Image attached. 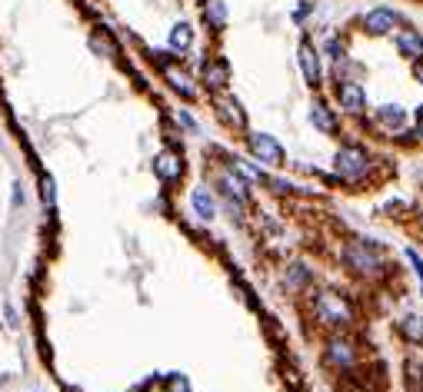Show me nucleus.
<instances>
[{
    "label": "nucleus",
    "mask_w": 423,
    "mask_h": 392,
    "mask_svg": "<svg viewBox=\"0 0 423 392\" xmlns=\"http://www.w3.org/2000/svg\"><path fill=\"white\" fill-rule=\"evenodd\" d=\"M3 382H7V375H0V386H3Z\"/></svg>",
    "instance_id": "33"
},
{
    "label": "nucleus",
    "mask_w": 423,
    "mask_h": 392,
    "mask_svg": "<svg viewBox=\"0 0 423 392\" xmlns=\"http://www.w3.org/2000/svg\"><path fill=\"white\" fill-rule=\"evenodd\" d=\"M413 74H417V80H420V83H423V60H420V63H417V67H413Z\"/></svg>",
    "instance_id": "31"
},
{
    "label": "nucleus",
    "mask_w": 423,
    "mask_h": 392,
    "mask_svg": "<svg viewBox=\"0 0 423 392\" xmlns=\"http://www.w3.org/2000/svg\"><path fill=\"white\" fill-rule=\"evenodd\" d=\"M164 392H190V382H187V375L173 373L164 379Z\"/></svg>",
    "instance_id": "25"
},
{
    "label": "nucleus",
    "mask_w": 423,
    "mask_h": 392,
    "mask_svg": "<svg viewBox=\"0 0 423 392\" xmlns=\"http://www.w3.org/2000/svg\"><path fill=\"white\" fill-rule=\"evenodd\" d=\"M313 309H317L320 322H327V326H350V322H353V309H350V302H346L340 293H333V289L317 293Z\"/></svg>",
    "instance_id": "2"
},
{
    "label": "nucleus",
    "mask_w": 423,
    "mask_h": 392,
    "mask_svg": "<svg viewBox=\"0 0 423 392\" xmlns=\"http://www.w3.org/2000/svg\"><path fill=\"white\" fill-rule=\"evenodd\" d=\"M40 196H43V203L54 206V180H50V176H43V183H40Z\"/></svg>",
    "instance_id": "26"
},
{
    "label": "nucleus",
    "mask_w": 423,
    "mask_h": 392,
    "mask_svg": "<svg viewBox=\"0 0 423 392\" xmlns=\"http://www.w3.org/2000/svg\"><path fill=\"white\" fill-rule=\"evenodd\" d=\"M250 149L253 156L267 167H280L284 163V147L270 136V133H250Z\"/></svg>",
    "instance_id": "5"
},
{
    "label": "nucleus",
    "mask_w": 423,
    "mask_h": 392,
    "mask_svg": "<svg viewBox=\"0 0 423 392\" xmlns=\"http://www.w3.org/2000/svg\"><path fill=\"white\" fill-rule=\"evenodd\" d=\"M227 80H230V67H227L224 60H207V63H204V83H207L210 90H224Z\"/></svg>",
    "instance_id": "12"
},
{
    "label": "nucleus",
    "mask_w": 423,
    "mask_h": 392,
    "mask_svg": "<svg viewBox=\"0 0 423 392\" xmlns=\"http://www.w3.org/2000/svg\"><path fill=\"white\" fill-rule=\"evenodd\" d=\"M193 47V27L190 23H177L170 30V50H177V54H187Z\"/></svg>",
    "instance_id": "17"
},
{
    "label": "nucleus",
    "mask_w": 423,
    "mask_h": 392,
    "mask_svg": "<svg viewBox=\"0 0 423 392\" xmlns=\"http://www.w3.org/2000/svg\"><path fill=\"white\" fill-rule=\"evenodd\" d=\"M397 43H400V50H404L406 56H417V60L423 56V40L417 37L413 30H404V34L397 37Z\"/></svg>",
    "instance_id": "21"
},
{
    "label": "nucleus",
    "mask_w": 423,
    "mask_h": 392,
    "mask_svg": "<svg viewBox=\"0 0 423 392\" xmlns=\"http://www.w3.org/2000/svg\"><path fill=\"white\" fill-rule=\"evenodd\" d=\"M327 54L333 56V60H344V43H340L337 37H330L327 40Z\"/></svg>",
    "instance_id": "27"
},
{
    "label": "nucleus",
    "mask_w": 423,
    "mask_h": 392,
    "mask_svg": "<svg viewBox=\"0 0 423 392\" xmlns=\"http://www.w3.org/2000/svg\"><path fill=\"white\" fill-rule=\"evenodd\" d=\"M14 206H23V187L14 183Z\"/></svg>",
    "instance_id": "30"
},
{
    "label": "nucleus",
    "mask_w": 423,
    "mask_h": 392,
    "mask_svg": "<svg viewBox=\"0 0 423 392\" xmlns=\"http://www.w3.org/2000/svg\"><path fill=\"white\" fill-rule=\"evenodd\" d=\"M90 50L100 54V56H117L120 54V50H117V43H114V37H110L107 30H94V34H90Z\"/></svg>",
    "instance_id": "18"
},
{
    "label": "nucleus",
    "mask_w": 423,
    "mask_h": 392,
    "mask_svg": "<svg viewBox=\"0 0 423 392\" xmlns=\"http://www.w3.org/2000/svg\"><path fill=\"white\" fill-rule=\"evenodd\" d=\"M160 74H164V80L170 83V90H177L184 100H193V96H197V83H193V76L187 74L184 67H177L173 60H160Z\"/></svg>",
    "instance_id": "4"
},
{
    "label": "nucleus",
    "mask_w": 423,
    "mask_h": 392,
    "mask_svg": "<svg viewBox=\"0 0 423 392\" xmlns=\"http://www.w3.org/2000/svg\"><path fill=\"white\" fill-rule=\"evenodd\" d=\"M310 120H313V127L320 133H337V116H333V110H330L327 103H320V100L310 107Z\"/></svg>",
    "instance_id": "14"
},
{
    "label": "nucleus",
    "mask_w": 423,
    "mask_h": 392,
    "mask_svg": "<svg viewBox=\"0 0 423 392\" xmlns=\"http://www.w3.org/2000/svg\"><path fill=\"white\" fill-rule=\"evenodd\" d=\"M400 333H404L410 342H423V316L410 313V316L400 319Z\"/></svg>",
    "instance_id": "20"
},
{
    "label": "nucleus",
    "mask_w": 423,
    "mask_h": 392,
    "mask_svg": "<svg viewBox=\"0 0 423 392\" xmlns=\"http://www.w3.org/2000/svg\"><path fill=\"white\" fill-rule=\"evenodd\" d=\"M417 133H420V140H423V113H420V123H417Z\"/></svg>",
    "instance_id": "32"
},
{
    "label": "nucleus",
    "mask_w": 423,
    "mask_h": 392,
    "mask_svg": "<svg viewBox=\"0 0 423 392\" xmlns=\"http://www.w3.org/2000/svg\"><path fill=\"white\" fill-rule=\"evenodd\" d=\"M300 70H304L310 87H320V56H317L310 40H300Z\"/></svg>",
    "instance_id": "8"
},
{
    "label": "nucleus",
    "mask_w": 423,
    "mask_h": 392,
    "mask_svg": "<svg viewBox=\"0 0 423 392\" xmlns=\"http://www.w3.org/2000/svg\"><path fill=\"white\" fill-rule=\"evenodd\" d=\"M180 123H184L187 130H193V133H197V120H193L190 113H184V110H180Z\"/></svg>",
    "instance_id": "29"
},
{
    "label": "nucleus",
    "mask_w": 423,
    "mask_h": 392,
    "mask_svg": "<svg viewBox=\"0 0 423 392\" xmlns=\"http://www.w3.org/2000/svg\"><path fill=\"white\" fill-rule=\"evenodd\" d=\"M154 173L164 180V183H177L184 176V160L177 149H160L154 156Z\"/></svg>",
    "instance_id": "6"
},
{
    "label": "nucleus",
    "mask_w": 423,
    "mask_h": 392,
    "mask_svg": "<svg viewBox=\"0 0 423 392\" xmlns=\"http://www.w3.org/2000/svg\"><path fill=\"white\" fill-rule=\"evenodd\" d=\"M406 386H410V392H423V366L417 359L406 362Z\"/></svg>",
    "instance_id": "22"
},
{
    "label": "nucleus",
    "mask_w": 423,
    "mask_h": 392,
    "mask_svg": "<svg viewBox=\"0 0 423 392\" xmlns=\"http://www.w3.org/2000/svg\"><path fill=\"white\" fill-rule=\"evenodd\" d=\"M344 260H346V266L357 269L360 276H380V273H384V253L373 243H364V240L346 243Z\"/></svg>",
    "instance_id": "1"
},
{
    "label": "nucleus",
    "mask_w": 423,
    "mask_h": 392,
    "mask_svg": "<svg viewBox=\"0 0 423 392\" xmlns=\"http://www.w3.org/2000/svg\"><path fill=\"white\" fill-rule=\"evenodd\" d=\"M397 23H400V17H397L393 10H373V14H366L364 30L370 37H380V34H390Z\"/></svg>",
    "instance_id": "9"
},
{
    "label": "nucleus",
    "mask_w": 423,
    "mask_h": 392,
    "mask_svg": "<svg viewBox=\"0 0 423 392\" xmlns=\"http://www.w3.org/2000/svg\"><path fill=\"white\" fill-rule=\"evenodd\" d=\"M333 167H337V173H340L344 180H360L366 173V153L360 147H344L337 153Z\"/></svg>",
    "instance_id": "3"
},
{
    "label": "nucleus",
    "mask_w": 423,
    "mask_h": 392,
    "mask_svg": "<svg viewBox=\"0 0 423 392\" xmlns=\"http://www.w3.org/2000/svg\"><path fill=\"white\" fill-rule=\"evenodd\" d=\"M204 20L210 23L213 30H224L227 27V3L224 0H207L204 3Z\"/></svg>",
    "instance_id": "16"
},
{
    "label": "nucleus",
    "mask_w": 423,
    "mask_h": 392,
    "mask_svg": "<svg viewBox=\"0 0 423 392\" xmlns=\"http://www.w3.org/2000/svg\"><path fill=\"white\" fill-rule=\"evenodd\" d=\"M340 107H344L346 113H360L364 110V103H366V96H364V87L360 83H353V80H346V83H340Z\"/></svg>",
    "instance_id": "11"
},
{
    "label": "nucleus",
    "mask_w": 423,
    "mask_h": 392,
    "mask_svg": "<svg viewBox=\"0 0 423 392\" xmlns=\"http://www.w3.org/2000/svg\"><path fill=\"white\" fill-rule=\"evenodd\" d=\"M287 282L297 289V286H307L310 282V273H307V266H300V262H293L290 266V273H287Z\"/></svg>",
    "instance_id": "24"
},
{
    "label": "nucleus",
    "mask_w": 423,
    "mask_h": 392,
    "mask_svg": "<svg viewBox=\"0 0 423 392\" xmlns=\"http://www.w3.org/2000/svg\"><path fill=\"white\" fill-rule=\"evenodd\" d=\"M190 206H193V213H197L200 220H213V216H217V203H213V196L204 187H197L190 193Z\"/></svg>",
    "instance_id": "15"
},
{
    "label": "nucleus",
    "mask_w": 423,
    "mask_h": 392,
    "mask_svg": "<svg viewBox=\"0 0 423 392\" xmlns=\"http://www.w3.org/2000/svg\"><path fill=\"white\" fill-rule=\"evenodd\" d=\"M377 120H380L384 127H390V130H400L406 123V110L404 107H380V110H377Z\"/></svg>",
    "instance_id": "19"
},
{
    "label": "nucleus",
    "mask_w": 423,
    "mask_h": 392,
    "mask_svg": "<svg viewBox=\"0 0 423 392\" xmlns=\"http://www.w3.org/2000/svg\"><path fill=\"white\" fill-rule=\"evenodd\" d=\"M220 189H224L227 203H237V206L247 203V187H244V180L237 173H220Z\"/></svg>",
    "instance_id": "13"
},
{
    "label": "nucleus",
    "mask_w": 423,
    "mask_h": 392,
    "mask_svg": "<svg viewBox=\"0 0 423 392\" xmlns=\"http://www.w3.org/2000/svg\"><path fill=\"white\" fill-rule=\"evenodd\" d=\"M406 260L413 262V269H417V273H420V276H423V260H420V256H417V253H413V249H406Z\"/></svg>",
    "instance_id": "28"
},
{
    "label": "nucleus",
    "mask_w": 423,
    "mask_h": 392,
    "mask_svg": "<svg viewBox=\"0 0 423 392\" xmlns=\"http://www.w3.org/2000/svg\"><path fill=\"white\" fill-rule=\"evenodd\" d=\"M353 359H357V349H353L350 339L333 336L327 342V362H333V366H353Z\"/></svg>",
    "instance_id": "10"
},
{
    "label": "nucleus",
    "mask_w": 423,
    "mask_h": 392,
    "mask_svg": "<svg viewBox=\"0 0 423 392\" xmlns=\"http://www.w3.org/2000/svg\"><path fill=\"white\" fill-rule=\"evenodd\" d=\"M233 169H237V176H244V180H253V183H267V176L260 173V169L247 163V160H233Z\"/></svg>",
    "instance_id": "23"
},
{
    "label": "nucleus",
    "mask_w": 423,
    "mask_h": 392,
    "mask_svg": "<svg viewBox=\"0 0 423 392\" xmlns=\"http://www.w3.org/2000/svg\"><path fill=\"white\" fill-rule=\"evenodd\" d=\"M217 116L227 123V127H233V130H247V113H244V107L237 103V96H217Z\"/></svg>",
    "instance_id": "7"
}]
</instances>
